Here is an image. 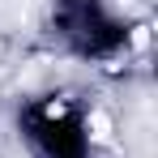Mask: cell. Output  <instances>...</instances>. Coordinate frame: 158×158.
I'll return each instance as SVG.
<instances>
[{
	"instance_id": "obj_1",
	"label": "cell",
	"mask_w": 158,
	"mask_h": 158,
	"mask_svg": "<svg viewBox=\"0 0 158 158\" xmlns=\"http://www.w3.org/2000/svg\"><path fill=\"white\" fill-rule=\"evenodd\" d=\"M43 30L52 47L77 64L111 69L124 64L137 43V26L111 0H47Z\"/></svg>"
},
{
	"instance_id": "obj_2",
	"label": "cell",
	"mask_w": 158,
	"mask_h": 158,
	"mask_svg": "<svg viewBox=\"0 0 158 158\" xmlns=\"http://www.w3.org/2000/svg\"><path fill=\"white\" fill-rule=\"evenodd\" d=\"M13 128L30 158H94L90 107L69 90L26 94L13 111Z\"/></svg>"
}]
</instances>
